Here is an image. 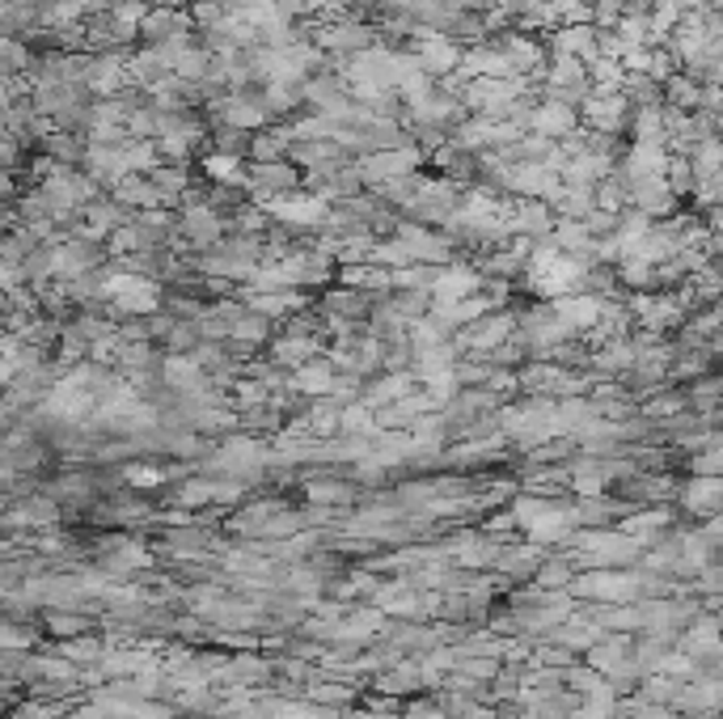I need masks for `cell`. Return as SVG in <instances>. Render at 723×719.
Instances as JSON below:
<instances>
[{"mask_svg": "<svg viewBox=\"0 0 723 719\" xmlns=\"http://www.w3.org/2000/svg\"><path fill=\"white\" fill-rule=\"evenodd\" d=\"M153 4H161V9H191L195 0H153Z\"/></svg>", "mask_w": 723, "mask_h": 719, "instance_id": "obj_4", "label": "cell"}, {"mask_svg": "<svg viewBox=\"0 0 723 719\" xmlns=\"http://www.w3.org/2000/svg\"><path fill=\"white\" fill-rule=\"evenodd\" d=\"M331 382H335V373L326 368V364H301V373H296V389H305V394H326L331 389Z\"/></svg>", "mask_w": 723, "mask_h": 719, "instance_id": "obj_3", "label": "cell"}, {"mask_svg": "<svg viewBox=\"0 0 723 719\" xmlns=\"http://www.w3.org/2000/svg\"><path fill=\"white\" fill-rule=\"evenodd\" d=\"M576 127H579V111L563 106V102H551V97L530 111V132L533 136H542V140H563V136H572Z\"/></svg>", "mask_w": 723, "mask_h": 719, "instance_id": "obj_1", "label": "cell"}, {"mask_svg": "<svg viewBox=\"0 0 723 719\" xmlns=\"http://www.w3.org/2000/svg\"><path fill=\"white\" fill-rule=\"evenodd\" d=\"M106 195H111L119 208H127V212L157 208V187H153V178H148V174H123L119 183H115Z\"/></svg>", "mask_w": 723, "mask_h": 719, "instance_id": "obj_2", "label": "cell"}]
</instances>
